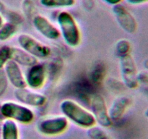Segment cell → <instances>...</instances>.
Masks as SVG:
<instances>
[{
  "label": "cell",
  "mask_w": 148,
  "mask_h": 139,
  "mask_svg": "<svg viewBox=\"0 0 148 139\" xmlns=\"http://www.w3.org/2000/svg\"><path fill=\"white\" fill-rule=\"evenodd\" d=\"M19 46L28 52L36 59H46L50 56L51 49L42 43L33 36L27 33H21L17 38Z\"/></svg>",
  "instance_id": "5b68a950"
},
{
  "label": "cell",
  "mask_w": 148,
  "mask_h": 139,
  "mask_svg": "<svg viewBox=\"0 0 148 139\" xmlns=\"http://www.w3.org/2000/svg\"><path fill=\"white\" fill-rule=\"evenodd\" d=\"M1 139H20L18 124L11 120H4L1 124Z\"/></svg>",
  "instance_id": "9a60e30c"
},
{
  "label": "cell",
  "mask_w": 148,
  "mask_h": 139,
  "mask_svg": "<svg viewBox=\"0 0 148 139\" xmlns=\"http://www.w3.org/2000/svg\"><path fill=\"white\" fill-rule=\"evenodd\" d=\"M14 96L17 101L30 108H40L44 107L47 102V97L44 94L29 88H27V87L15 89Z\"/></svg>",
  "instance_id": "30bf717a"
},
{
  "label": "cell",
  "mask_w": 148,
  "mask_h": 139,
  "mask_svg": "<svg viewBox=\"0 0 148 139\" xmlns=\"http://www.w3.org/2000/svg\"><path fill=\"white\" fill-rule=\"evenodd\" d=\"M62 66H63V61L59 58H56L53 59L50 63V66L49 68H47V72L48 76L51 74L52 78H56V76L59 74L62 69Z\"/></svg>",
  "instance_id": "7402d4cb"
},
{
  "label": "cell",
  "mask_w": 148,
  "mask_h": 139,
  "mask_svg": "<svg viewBox=\"0 0 148 139\" xmlns=\"http://www.w3.org/2000/svg\"><path fill=\"white\" fill-rule=\"evenodd\" d=\"M4 21H5V20H4V17H3L2 15H1V14H0V26H1V25H2L3 23H4Z\"/></svg>",
  "instance_id": "4dcf8cb0"
},
{
  "label": "cell",
  "mask_w": 148,
  "mask_h": 139,
  "mask_svg": "<svg viewBox=\"0 0 148 139\" xmlns=\"http://www.w3.org/2000/svg\"><path fill=\"white\" fill-rule=\"evenodd\" d=\"M143 87H144V88H143V93L145 94L147 96H148V86H144V85H143Z\"/></svg>",
  "instance_id": "f546056e"
},
{
  "label": "cell",
  "mask_w": 148,
  "mask_h": 139,
  "mask_svg": "<svg viewBox=\"0 0 148 139\" xmlns=\"http://www.w3.org/2000/svg\"><path fill=\"white\" fill-rule=\"evenodd\" d=\"M22 9L25 15L28 17H32V18L34 17L33 12H35L36 6L32 0H24L22 4Z\"/></svg>",
  "instance_id": "603a6c76"
},
{
  "label": "cell",
  "mask_w": 148,
  "mask_h": 139,
  "mask_svg": "<svg viewBox=\"0 0 148 139\" xmlns=\"http://www.w3.org/2000/svg\"><path fill=\"white\" fill-rule=\"evenodd\" d=\"M90 111L93 114L96 124L103 128H108L113 125L108 114V107L103 96L95 93L91 96L89 101Z\"/></svg>",
  "instance_id": "52a82bcc"
},
{
  "label": "cell",
  "mask_w": 148,
  "mask_h": 139,
  "mask_svg": "<svg viewBox=\"0 0 148 139\" xmlns=\"http://www.w3.org/2000/svg\"><path fill=\"white\" fill-rule=\"evenodd\" d=\"M138 79L139 84H142L144 86H148V71H142L138 72Z\"/></svg>",
  "instance_id": "d4e9b609"
},
{
  "label": "cell",
  "mask_w": 148,
  "mask_h": 139,
  "mask_svg": "<svg viewBox=\"0 0 148 139\" xmlns=\"http://www.w3.org/2000/svg\"><path fill=\"white\" fill-rule=\"evenodd\" d=\"M144 114H145V116L146 118L148 119V107L145 109V111Z\"/></svg>",
  "instance_id": "1f68e13d"
},
{
  "label": "cell",
  "mask_w": 148,
  "mask_h": 139,
  "mask_svg": "<svg viewBox=\"0 0 148 139\" xmlns=\"http://www.w3.org/2000/svg\"><path fill=\"white\" fill-rule=\"evenodd\" d=\"M103 1H104L105 3H106L107 4H109L111 6H115L117 4H121L124 0H102Z\"/></svg>",
  "instance_id": "4316f807"
},
{
  "label": "cell",
  "mask_w": 148,
  "mask_h": 139,
  "mask_svg": "<svg viewBox=\"0 0 148 139\" xmlns=\"http://www.w3.org/2000/svg\"><path fill=\"white\" fill-rule=\"evenodd\" d=\"M9 81L7 79L4 69L0 70V97L2 96L7 92L8 88Z\"/></svg>",
  "instance_id": "cb8c5ba5"
},
{
  "label": "cell",
  "mask_w": 148,
  "mask_h": 139,
  "mask_svg": "<svg viewBox=\"0 0 148 139\" xmlns=\"http://www.w3.org/2000/svg\"><path fill=\"white\" fill-rule=\"evenodd\" d=\"M25 78L27 88L35 91L41 89L47 81V68L43 64L37 62L28 67L25 75Z\"/></svg>",
  "instance_id": "ba28073f"
},
{
  "label": "cell",
  "mask_w": 148,
  "mask_h": 139,
  "mask_svg": "<svg viewBox=\"0 0 148 139\" xmlns=\"http://www.w3.org/2000/svg\"><path fill=\"white\" fill-rule=\"evenodd\" d=\"M106 75V69L103 62H98L92 68L88 76V79L91 83L96 88L100 86L103 82Z\"/></svg>",
  "instance_id": "2e32d148"
},
{
  "label": "cell",
  "mask_w": 148,
  "mask_h": 139,
  "mask_svg": "<svg viewBox=\"0 0 148 139\" xmlns=\"http://www.w3.org/2000/svg\"><path fill=\"white\" fill-rule=\"evenodd\" d=\"M40 5L49 9L70 8L76 4L77 0H39Z\"/></svg>",
  "instance_id": "e0dca14e"
},
{
  "label": "cell",
  "mask_w": 148,
  "mask_h": 139,
  "mask_svg": "<svg viewBox=\"0 0 148 139\" xmlns=\"http://www.w3.org/2000/svg\"><path fill=\"white\" fill-rule=\"evenodd\" d=\"M9 83L11 84L15 89L25 88L26 83L25 75L20 65L13 60L9 61L4 67Z\"/></svg>",
  "instance_id": "4fadbf2b"
},
{
  "label": "cell",
  "mask_w": 148,
  "mask_h": 139,
  "mask_svg": "<svg viewBox=\"0 0 148 139\" xmlns=\"http://www.w3.org/2000/svg\"><path fill=\"white\" fill-rule=\"evenodd\" d=\"M87 135L90 139H112L103 127L98 125L88 129Z\"/></svg>",
  "instance_id": "ffe728a7"
},
{
  "label": "cell",
  "mask_w": 148,
  "mask_h": 139,
  "mask_svg": "<svg viewBox=\"0 0 148 139\" xmlns=\"http://www.w3.org/2000/svg\"><path fill=\"white\" fill-rule=\"evenodd\" d=\"M12 60L17 62L21 67H30L38 62V59L19 47H12Z\"/></svg>",
  "instance_id": "5bb4252c"
},
{
  "label": "cell",
  "mask_w": 148,
  "mask_h": 139,
  "mask_svg": "<svg viewBox=\"0 0 148 139\" xmlns=\"http://www.w3.org/2000/svg\"><path fill=\"white\" fill-rule=\"evenodd\" d=\"M56 23L65 43L69 47H77L82 41V33L75 17L69 12L63 10L56 16Z\"/></svg>",
  "instance_id": "7a4b0ae2"
},
{
  "label": "cell",
  "mask_w": 148,
  "mask_h": 139,
  "mask_svg": "<svg viewBox=\"0 0 148 139\" xmlns=\"http://www.w3.org/2000/svg\"><path fill=\"white\" fill-rule=\"evenodd\" d=\"M132 98L129 96H119L108 107V114L113 123L122 119L127 110L132 105Z\"/></svg>",
  "instance_id": "7c38bea8"
},
{
  "label": "cell",
  "mask_w": 148,
  "mask_h": 139,
  "mask_svg": "<svg viewBox=\"0 0 148 139\" xmlns=\"http://www.w3.org/2000/svg\"><path fill=\"white\" fill-rule=\"evenodd\" d=\"M132 51V43L128 39H122L119 40L115 44V52L119 57L130 54Z\"/></svg>",
  "instance_id": "d6986e66"
},
{
  "label": "cell",
  "mask_w": 148,
  "mask_h": 139,
  "mask_svg": "<svg viewBox=\"0 0 148 139\" xmlns=\"http://www.w3.org/2000/svg\"><path fill=\"white\" fill-rule=\"evenodd\" d=\"M69 126V120L64 116L53 115L40 120L37 125V130L43 136L55 137L66 133Z\"/></svg>",
  "instance_id": "277c9868"
},
{
  "label": "cell",
  "mask_w": 148,
  "mask_h": 139,
  "mask_svg": "<svg viewBox=\"0 0 148 139\" xmlns=\"http://www.w3.org/2000/svg\"><path fill=\"white\" fill-rule=\"evenodd\" d=\"M4 120V118L2 115V113H1V104H0V122H2Z\"/></svg>",
  "instance_id": "f1b7e54d"
},
{
  "label": "cell",
  "mask_w": 148,
  "mask_h": 139,
  "mask_svg": "<svg viewBox=\"0 0 148 139\" xmlns=\"http://www.w3.org/2000/svg\"><path fill=\"white\" fill-rule=\"evenodd\" d=\"M143 67L146 71H148V58L145 59L143 62Z\"/></svg>",
  "instance_id": "83f0119b"
},
{
  "label": "cell",
  "mask_w": 148,
  "mask_h": 139,
  "mask_svg": "<svg viewBox=\"0 0 148 139\" xmlns=\"http://www.w3.org/2000/svg\"><path fill=\"white\" fill-rule=\"evenodd\" d=\"M113 13L119 25L126 33L134 34L138 29V23L130 10L121 4L113 6Z\"/></svg>",
  "instance_id": "9c48e42d"
},
{
  "label": "cell",
  "mask_w": 148,
  "mask_h": 139,
  "mask_svg": "<svg viewBox=\"0 0 148 139\" xmlns=\"http://www.w3.org/2000/svg\"><path fill=\"white\" fill-rule=\"evenodd\" d=\"M59 108L62 115L77 127L89 129L97 125L90 110L75 100L70 98L62 100L59 104Z\"/></svg>",
  "instance_id": "6da1fadb"
},
{
  "label": "cell",
  "mask_w": 148,
  "mask_h": 139,
  "mask_svg": "<svg viewBox=\"0 0 148 139\" xmlns=\"http://www.w3.org/2000/svg\"><path fill=\"white\" fill-rule=\"evenodd\" d=\"M12 47L9 45L0 46V70L4 69L7 62L12 60Z\"/></svg>",
  "instance_id": "44dd1931"
},
{
  "label": "cell",
  "mask_w": 148,
  "mask_h": 139,
  "mask_svg": "<svg viewBox=\"0 0 148 139\" xmlns=\"http://www.w3.org/2000/svg\"><path fill=\"white\" fill-rule=\"evenodd\" d=\"M3 122V121H2ZM2 122H0V133H1V124H2Z\"/></svg>",
  "instance_id": "d6a6232c"
},
{
  "label": "cell",
  "mask_w": 148,
  "mask_h": 139,
  "mask_svg": "<svg viewBox=\"0 0 148 139\" xmlns=\"http://www.w3.org/2000/svg\"><path fill=\"white\" fill-rule=\"evenodd\" d=\"M18 30V25L10 22L4 21L0 26V41L4 42L11 39Z\"/></svg>",
  "instance_id": "ac0fdd59"
},
{
  "label": "cell",
  "mask_w": 148,
  "mask_h": 139,
  "mask_svg": "<svg viewBox=\"0 0 148 139\" xmlns=\"http://www.w3.org/2000/svg\"><path fill=\"white\" fill-rule=\"evenodd\" d=\"M126 1L128 4L134 6L140 5V4H145V3L148 2V0H126Z\"/></svg>",
  "instance_id": "484cf974"
},
{
  "label": "cell",
  "mask_w": 148,
  "mask_h": 139,
  "mask_svg": "<svg viewBox=\"0 0 148 139\" xmlns=\"http://www.w3.org/2000/svg\"><path fill=\"white\" fill-rule=\"evenodd\" d=\"M34 28L42 36L50 41H56L61 37L58 26L43 14H36L32 18Z\"/></svg>",
  "instance_id": "8fae6325"
},
{
  "label": "cell",
  "mask_w": 148,
  "mask_h": 139,
  "mask_svg": "<svg viewBox=\"0 0 148 139\" xmlns=\"http://www.w3.org/2000/svg\"><path fill=\"white\" fill-rule=\"evenodd\" d=\"M1 113L4 120H11L22 125H30L36 118L30 107L18 101H7L1 104Z\"/></svg>",
  "instance_id": "3957f363"
},
{
  "label": "cell",
  "mask_w": 148,
  "mask_h": 139,
  "mask_svg": "<svg viewBox=\"0 0 148 139\" xmlns=\"http://www.w3.org/2000/svg\"><path fill=\"white\" fill-rule=\"evenodd\" d=\"M119 66L121 81L126 88L132 90L138 88L140 85L137 79L139 72L135 60L131 54L119 57Z\"/></svg>",
  "instance_id": "8992f818"
}]
</instances>
